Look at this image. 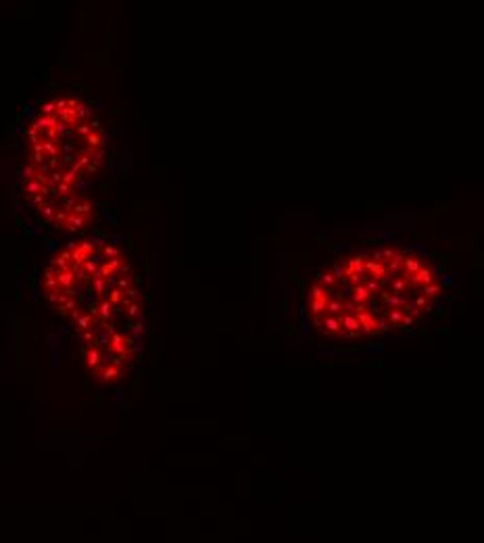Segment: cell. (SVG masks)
I'll list each match as a JSON object with an SVG mask.
<instances>
[{
	"instance_id": "obj_4",
	"label": "cell",
	"mask_w": 484,
	"mask_h": 543,
	"mask_svg": "<svg viewBox=\"0 0 484 543\" xmlns=\"http://www.w3.org/2000/svg\"><path fill=\"white\" fill-rule=\"evenodd\" d=\"M411 282V286H426V284H432L434 282V268H430V266H424L420 272H415L413 276H409L407 278Z\"/></svg>"
},
{
	"instance_id": "obj_6",
	"label": "cell",
	"mask_w": 484,
	"mask_h": 543,
	"mask_svg": "<svg viewBox=\"0 0 484 543\" xmlns=\"http://www.w3.org/2000/svg\"><path fill=\"white\" fill-rule=\"evenodd\" d=\"M424 266H426V264H424V261L417 257V255H405V259H403V270H401V274H398V276L409 278V276L415 274V272H420Z\"/></svg>"
},
{
	"instance_id": "obj_5",
	"label": "cell",
	"mask_w": 484,
	"mask_h": 543,
	"mask_svg": "<svg viewBox=\"0 0 484 543\" xmlns=\"http://www.w3.org/2000/svg\"><path fill=\"white\" fill-rule=\"evenodd\" d=\"M365 274H369V278H374V280H378V282H380V280H382L384 276L391 274V272H388L386 264H382V261L367 259V261H365Z\"/></svg>"
},
{
	"instance_id": "obj_1",
	"label": "cell",
	"mask_w": 484,
	"mask_h": 543,
	"mask_svg": "<svg viewBox=\"0 0 484 543\" xmlns=\"http://www.w3.org/2000/svg\"><path fill=\"white\" fill-rule=\"evenodd\" d=\"M40 286L88 343L84 358L100 366L98 376L119 380L136 341L117 330V317L136 322L142 316V295L126 253L104 240L69 242L50 257Z\"/></svg>"
},
{
	"instance_id": "obj_15",
	"label": "cell",
	"mask_w": 484,
	"mask_h": 543,
	"mask_svg": "<svg viewBox=\"0 0 484 543\" xmlns=\"http://www.w3.org/2000/svg\"><path fill=\"white\" fill-rule=\"evenodd\" d=\"M382 251V259H384V264L386 261H391L396 253H398V249H395V247H384V249H380Z\"/></svg>"
},
{
	"instance_id": "obj_12",
	"label": "cell",
	"mask_w": 484,
	"mask_h": 543,
	"mask_svg": "<svg viewBox=\"0 0 484 543\" xmlns=\"http://www.w3.org/2000/svg\"><path fill=\"white\" fill-rule=\"evenodd\" d=\"M440 293H442V284H439V282H432V284H426V286H422V295H424V297H428V299L439 297Z\"/></svg>"
},
{
	"instance_id": "obj_7",
	"label": "cell",
	"mask_w": 484,
	"mask_h": 543,
	"mask_svg": "<svg viewBox=\"0 0 484 543\" xmlns=\"http://www.w3.org/2000/svg\"><path fill=\"white\" fill-rule=\"evenodd\" d=\"M351 301H353L355 305H365L369 299H372V295H369V291H367V286H365V282L363 284H357V286H351Z\"/></svg>"
},
{
	"instance_id": "obj_8",
	"label": "cell",
	"mask_w": 484,
	"mask_h": 543,
	"mask_svg": "<svg viewBox=\"0 0 484 543\" xmlns=\"http://www.w3.org/2000/svg\"><path fill=\"white\" fill-rule=\"evenodd\" d=\"M365 261H367V255H355V257H347L345 259V266H349V268H353L357 274H361L363 278H365Z\"/></svg>"
},
{
	"instance_id": "obj_11",
	"label": "cell",
	"mask_w": 484,
	"mask_h": 543,
	"mask_svg": "<svg viewBox=\"0 0 484 543\" xmlns=\"http://www.w3.org/2000/svg\"><path fill=\"white\" fill-rule=\"evenodd\" d=\"M407 303H409V301H407L405 297H398V295H391L384 301V305L388 307V312H391V310H401V307H405Z\"/></svg>"
},
{
	"instance_id": "obj_3",
	"label": "cell",
	"mask_w": 484,
	"mask_h": 543,
	"mask_svg": "<svg viewBox=\"0 0 484 543\" xmlns=\"http://www.w3.org/2000/svg\"><path fill=\"white\" fill-rule=\"evenodd\" d=\"M357 316V320H359V324H361V330L363 332H367V334H378L380 332V328H378V317H376V314L374 312H359V314H355Z\"/></svg>"
},
{
	"instance_id": "obj_16",
	"label": "cell",
	"mask_w": 484,
	"mask_h": 543,
	"mask_svg": "<svg viewBox=\"0 0 484 543\" xmlns=\"http://www.w3.org/2000/svg\"><path fill=\"white\" fill-rule=\"evenodd\" d=\"M372 259H374V261H382V264H384V259H382V251H380V249L372 251Z\"/></svg>"
},
{
	"instance_id": "obj_2",
	"label": "cell",
	"mask_w": 484,
	"mask_h": 543,
	"mask_svg": "<svg viewBox=\"0 0 484 543\" xmlns=\"http://www.w3.org/2000/svg\"><path fill=\"white\" fill-rule=\"evenodd\" d=\"M102 126L75 96L44 102L27 128L23 192L54 228L78 232L94 215L90 186L104 161Z\"/></svg>"
},
{
	"instance_id": "obj_13",
	"label": "cell",
	"mask_w": 484,
	"mask_h": 543,
	"mask_svg": "<svg viewBox=\"0 0 484 543\" xmlns=\"http://www.w3.org/2000/svg\"><path fill=\"white\" fill-rule=\"evenodd\" d=\"M365 286H367V291H369V295L372 297H376V295H380V282H378V280H374V278H365Z\"/></svg>"
},
{
	"instance_id": "obj_14",
	"label": "cell",
	"mask_w": 484,
	"mask_h": 543,
	"mask_svg": "<svg viewBox=\"0 0 484 543\" xmlns=\"http://www.w3.org/2000/svg\"><path fill=\"white\" fill-rule=\"evenodd\" d=\"M403 316L405 314L401 310H391V312H388V320H391L395 326H401L403 324Z\"/></svg>"
},
{
	"instance_id": "obj_9",
	"label": "cell",
	"mask_w": 484,
	"mask_h": 543,
	"mask_svg": "<svg viewBox=\"0 0 484 543\" xmlns=\"http://www.w3.org/2000/svg\"><path fill=\"white\" fill-rule=\"evenodd\" d=\"M409 288H411V282H409V280H407L405 276H396V278L393 280L391 293H393V295H398V297H403L407 291H409Z\"/></svg>"
},
{
	"instance_id": "obj_17",
	"label": "cell",
	"mask_w": 484,
	"mask_h": 543,
	"mask_svg": "<svg viewBox=\"0 0 484 543\" xmlns=\"http://www.w3.org/2000/svg\"><path fill=\"white\" fill-rule=\"evenodd\" d=\"M403 324H405V326H411V324H413V317H411L409 314H405V316H403Z\"/></svg>"
},
{
	"instance_id": "obj_10",
	"label": "cell",
	"mask_w": 484,
	"mask_h": 543,
	"mask_svg": "<svg viewBox=\"0 0 484 543\" xmlns=\"http://www.w3.org/2000/svg\"><path fill=\"white\" fill-rule=\"evenodd\" d=\"M403 259H405V255H403L401 251H398L391 261H386L388 272H391V274H401V270H403Z\"/></svg>"
}]
</instances>
